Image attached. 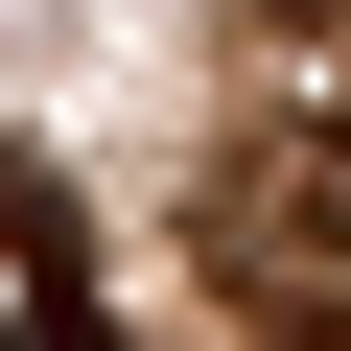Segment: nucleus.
<instances>
[{
	"instance_id": "f257e3e1",
	"label": "nucleus",
	"mask_w": 351,
	"mask_h": 351,
	"mask_svg": "<svg viewBox=\"0 0 351 351\" xmlns=\"http://www.w3.org/2000/svg\"><path fill=\"white\" fill-rule=\"evenodd\" d=\"M0 281H24V304H71V188H47V164H0Z\"/></svg>"
},
{
	"instance_id": "f03ea898",
	"label": "nucleus",
	"mask_w": 351,
	"mask_h": 351,
	"mask_svg": "<svg viewBox=\"0 0 351 351\" xmlns=\"http://www.w3.org/2000/svg\"><path fill=\"white\" fill-rule=\"evenodd\" d=\"M304 211H328V234H351V117H328V164H304Z\"/></svg>"
},
{
	"instance_id": "7ed1b4c3",
	"label": "nucleus",
	"mask_w": 351,
	"mask_h": 351,
	"mask_svg": "<svg viewBox=\"0 0 351 351\" xmlns=\"http://www.w3.org/2000/svg\"><path fill=\"white\" fill-rule=\"evenodd\" d=\"M0 351H94V328H71V304H24V328H0Z\"/></svg>"
}]
</instances>
